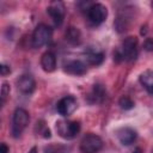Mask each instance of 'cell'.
<instances>
[{
	"mask_svg": "<svg viewBox=\"0 0 153 153\" xmlns=\"http://www.w3.org/2000/svg\"><path fill=\"white\" fill-rule=\"evenodd\" d=\"M114 56L117 61H134L137 57V38L134 36L124 38Z\"/></svg>",
	"mask_w": 153,
	"mask_h": 153,
	"instance_id": "1",
	"label": "cell"
},
{
	"mask_svg": "<svg viewBox=\"0 0 153 153\" xmlns=\"http://www.w3.org/2000/svg\"><path fill=\"white\" fill-rule=\"evenodd\" d=\"M131 14L129 13V10H123V12H120L118 13V17L115 22V26L117 29L118 32H123L128 29L130 22H131Z\"/></svg>",
	"mask_w": 153,
	"mask_h": 153,
	"instance_id": "13",
	"label": "cell"
},
{
	"mask_svg": "<svg viewBox=\"0 0 153 153\" xmlns=\"http://www.w3.org/2000/svg\"><path fill=\"white\" fill-rule=\"evenodd\" d=\"M108 16V10L103 4H92L91 7L87 10V18L92 25L102 24Z\"/></svg>",
	"mask_w": 153,
	"mask_h": 153,
	"instance_id": "6",
	"label": "cell"
},
{
	"mask_svg": "<svg viewBox=\"0 0 153 153\" xmlns=\"http://www.w3.org/2000/svg\"><path fill=\"white\" fill-rule=\"evenodd\" d=\"M106 97V90L104 88L103 85L96 84L93 85L90 94H88V102L90 103H103Z\"/></svg>",
	"mask_w": 153,
	"mask_h": 153,
	"instance_id": "12",
	"label": "cell"
},
{
	"mask_svg": "<svg viewBox=\"0 0 153 153\" xmlns=\"http://www.w3.org/2000/svg\"><path fill=\"white\" fill-rule=\"evenodd\" d=\"M63 69L66 73L72 74V75H84L87 71L86 65L80 60H72V61L67 62L65 65Z\"/></svg>",
	"mask_w": 153,
	"mask_h": 153,
	"instance_id": "10",
	"label": "cell"
},
{
	"mask_svg": "<svg viewBox=\"0 0 153 153\" xmlns=\"http://www.w3.org/2000/svg\"><path fill=\"white\" fill-rule=\"evenodd\" d=\"M47 12L51 17V19H53V22H54L55 25L60 26L63 23L66 11H65V5L61 1H53L47 7Z\"/></svg>",
	"mask_w": 153,
	"mask_h": 153,
	"instance_id": "8",
	"label": "cell"
},
{
	"mask_svg": "<svg viewBox=\"0 0 153 153\" xmlns=\"http://www.w3.org/2000/svg\"><path fill=\"white\" fill-rule=\"evenodd\" d=\"M10 94V86L7 82H2V86H1V105L5 104V100H6V97Z\"/></svg>",
	"mask_w": 153,
	"mask_h": 153,
	"instance_id": "19",
	"label": "cell"
},
{
	"mask_svg": "<svg viewBox=\"0 0 153 153\" xmlns=\"http://www.w3.org/2000/svg\"><path fill=\"white\" fill-rule=\"evenodd\" d=\"M0 73H1L2 76H5V75H7V74L11 73V68H10L7 65H1V67H0Z\"/></svg>",
	"mask_w": 153,
	"mask_h": 153,
	"instance_id": "21",
	"label": "cell"
},
{
	"mask_svg": "<svg viewBox=\"0 0 153 153\" xmlns=\"http://www.w3.org/2000/svg\"><path fill=\"white\" fill-rule=\"evenodd\" d=\"M29 121H30V116H29V112L25 109L17 108L14 110L13 118H12V129H11L13 137H19L20 136L23 130L29 124Z\"/></svg>",
	"mask_w": 153,
	"mask_h": 153,
	"instance_id": "2",
	"label": "cell"
},
{
	"mask_svg": "<svg viewBox=\"0 0 153 153\" xmlns=\"http://www.w3.org/2000/svg\"><path fill=\"white\" fill-rule=\"evenodd\" d=\"M152 6H153V2H152Z\"/></svg>",
	"mask_w": 153,
	"mask_h": 153,
	"instance_id": "27",
	"label": "cell"
},
{
	"mask_svg": "<svg viewBox=\"0 0 153 153\" xmlns=\"http://www.w3.org/2000/svg\"><path fill=\"white\" fill-rule=\"evenodd\" d=\"M140 82L143 86V88L153 96V71L148 69L145 71L141 75H140Z\"/></svg>",
	"mask_w": 153,
	"mask_h": 153,
	"instance_id": "16",
	"label": "cell"
},
{
	"mask_svg": "<svg viewBox=\"0 0 153 153\" xmlns=\"http://www.w3.org/2000/svg\"><path fill=\"white\" fill-rule=\"evenodd\" d=\"M103 148V140L96 134H87L80 142V151L82 153H98Z\"/></svg>",
	"mask_w": 153,
	"mask_h": 153,
	"instance_id": "5",
	"label": "cell"
},
{
	"mask_svg": "<svg viewBox=\"0 0 153 153\" xmlns=\"http://www.w3.org/2000/svg\"><path fill=\"white\" fill-rule=\"evenodd\" d=\"M143 48L147 51H152L153 50V39L152 38H146V41L143 42Z\"/></svg>",
	"mask_w": 153,
	"mask_h": 153,
	"instance_id": "20",
	"label": "cell"
},
{
	"mask_svg": "<svg viewBox=\"0 0 153 153\" xmlns=\"http://www.w3.org/2000/svg\"><path fill=\"white\" fill-rule=\"evenodd\" d=\"M29 153H38V151H37V148H36V147H32V148L29 151Z\"/></svg>",
	"mask_w": 153,
	"mask_h": 153,
	"instance_id": "23",
	"label": "cell"
},
{
	"mask_svg": "<svg viewBox=\"0 0 153 153\" xmlns=\"http://www.w3.org/2000/svg\"><path fill=\"white\" fill-rule=\"evenodd\" d=\"M8 147H7V145L6 143H1L0 145V153H8Z\"/></svg>",
	"mask_w": 153,
	"mask_h": 153,
	"instance_id": "22",
	"label": "cell"
},
{
	"mask_svg": "<svg viewBox=\"0 0 153 153\" xmlns=\"http://www.w3.org/2000/svg\"><path fill=\"white\" fill-rule=\"evenodd\" d=\"M141 29H142V30H141V35H145V33H146V32H147V30H146V26H145V27H143V26H142V27H141Z\"/></svg>",
	"mask_w": 153,
	"mask_h": 153,
	"instance_id": "25",
	"label": "cell"
},
{
	"mask_svg": "<svg viewBox=\"0 0 153 153\" xmlns=\"http://www.w3.org/2000/svg\"><path fill=\"white\" fill-rule=\"evenodd\" d=\"M41 66L48 73L54 72L55 68H56V56H55V54L51 53V51L44 53L41 57Z\"/></svg>",
	"mask_w": 153,
	"mask_h": 153,
	"instance_id": "14",
	"label": "cell"
},
{
	"mask_svg": "<svg viewBox=\"0 0 153 153\" xmlns=\"http://www.w3.org/2000/svg\"><path fill=\"white\" fill-rule=\"evenodd\" d=\"M51 35H53V30H51L50 26H48L45 24L37 25L35 31H33V33H32V38H31L32 47L33 48L43 47L44 44H47L50 41Z\"/></svg>",
	"mask_w": 153,
	"mask_h": 153,
	"instance_id": "4",
	"label": "cell"
},
{
	"mask_svg": "<svg viewBox=\"0 0 153 153\" xmlns=\"http://www.w3.org/2000/svg\"><path fill=\"white\" fill-rule=\"evenodd\" d=\"M85 59H86V62L88 65L99 66L104 60V54L102 51H98V50H94V49H88L86 51Z\"/></svg>",
	"mask_w": 153,
	"mask_h": 153,
	"instance_id": "15",
	"label": "cell"
},
{
	"mask_svg": "<svg viewBox=\"0 0 153 153\" xmlns=\"http://www.w3.org/2000/svg\"><path fill=\"white\" fill-rule=\"evenodd\" d=\"M117 137L122 145L129 146L136 140V131L130 127H123L117 130Z\"/></svg>",
	"mask_w": 153,
	"mask_h": 153,
	"instance_id": "11",
	"label": "cell"
},
{
	"mask_svg": "<svg viewBox=\"0 0 153 153\" xmlns=\"http://www.w3.org/2000/svg\"><path fill=\"white\" fill-rule=\"evenodd\" d=\"M56 131L62 139H74L80 131V123L78 121L60 120L56 122Z\"/></svg>",
	"mask_w": 153,
	"mask_h": 153,
	"instance_id": "3",
	"label": "cell"
},
{
	"mask_svg": "<svg viewBox=\"0 0 153 153\" xmlns=\"http://www.w3.org/2000/svg\"><path fill=\"white\" fill-rule=\"evenodd\" d=\"M131 153H143V152H142V149H141V148H136V149H134Z\"/></svg>",
	"mask_w": 153,
	"mask_h": 153,
	"instance_id": "24",
	"label": "cell"
},
{
	"mask_svg": "<svg viewBox=\"0 0 153 153\" xmlns=\"http://www.w3.org/2000/svg\"><path fill=\"white\" fill-rule=\"evenodd\" d=\"M66 39L71 43V44H79L81 42V33L79 31L78 27H74V26H69L66 31Z\"/></svg>",
	"mask_w": 153,
	"mask_h": 153,
	"instance_id": "17",
	"label": "cell"
},
{
	"mask_svg": "<svg viewBox=\"0 0 153 153\" xmlns=\"http://www.w3.org/2000/svg\"><path fill=\"white\" fill-rule=\"evenodd\" d=\"M49 153H65V152H60V151H51Z\"/></svg>",
	"mask_w": 153,
	"mask_h": 153,
	"instance_id": "26",
	"label": "cell"
},
{
	"mask_svg": "<svg viewBox=\"0 0 153 153\" xmlns=\"http://www.w3.org/2000/svg\"><path fill=\"white\" fill-rule=\"evenodd\" d=\"M17 86H18V90L22 92V93H25V94H30L35 91V87H36V82H35V79L32 75L30 74H23L18 81H17Z\"/></svg>",
	"mask_w": 153,
	"mask_h": 153,
	"instance_id": "9",
	"label": "cell"
},
{
	"mask_svg": "<svg viewBox=\"0 0 153 153\" xmlns=\"http://www.w3.org/2000/svg\"><path fill=\"white\" fill-rule=\"evenodd\" d=\"M118 104H120V106H121L123 110H130V109L134 108V102H133L131 98L128 97V96L121 97L120 100H118Z\"/></svg>",
	"mask_w": 153,
	"mask_h": 153,
	"instance_id": "18",
	"label": "cell"
},
{
	"mask_svg": "<svg viewBox=\"0 0 153 153\" xmlns=\"http://www.w3.org/2000/svg\"><path fill=\"white\" fill-rule=\"evenodd\" d=\"M76 106H78V103H76V99L73 97V96H66L63 98H61L57 104H56V110L57 112L63 116V117H67L69 115H72L75 110H76Z\"/></svg>",
	"mask_w": 153,
	"mask_h": 153,
	"instance_id": "7",
	"label": "cell"
}]
</instances>
